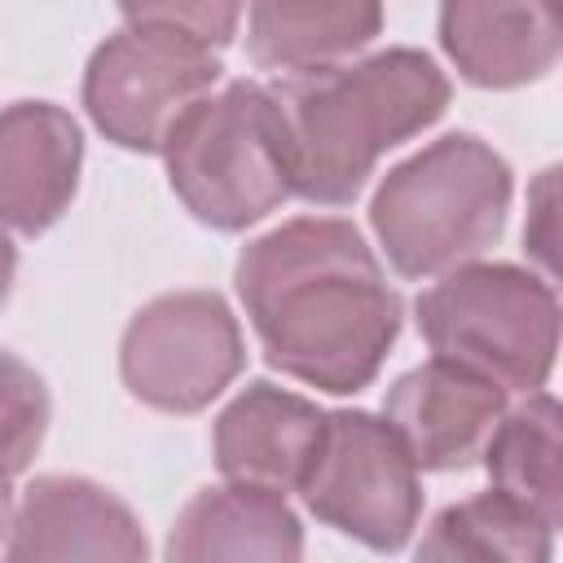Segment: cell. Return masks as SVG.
Wrapping results in <instances>:
<instances>
[{
    "label": "cell",
    "mask_w": 563,
    "mask_h": 563,
    "mask_svg": "<svg viewBox=\"0 0 563 563\" xmlns=\"http://www.w3.org/2000/svg\"><path fill=\"white\" fill-rule=\"evenodd\" d=\"M238 290L268 361L325 391L365 387L400 330V299L347 220L308 216L251 242Z\"/></svg>",
    "instance_id": "cell-1"
},
{
    "label": "cell",
    "mask_w": 563,
    "mask_h": 563,
    "mask_svg": "<svg viewBox=\"0 0 563 563\" xmlns=\"http://www.w3.org/2000/svg\"><path fill=\"white\" fill-rule=\"evenodd\" d=\"M290 194L312 202H347L383 150L427 128L449 84L431 57L391 48L356 66H321L286 75L268 88Z\"/></svg>",
    "instance_id": "cell-2"
},
{
    "label": "cell",
    "mask_w": 563,
    "mask_h": 563,
    "mask_svg": "<svg viewBox=\"0 0 563 563\" xmlns=\"http://www.w3.org/2000/svg\"><path fill=\"white\" fill-rule=\"evenodd\" d=\"M238 9L158 4L128 9L84 79V101L106 136L128 150H163L167 128L216 84V48L229 40Z\"/></svg>",
    "instance_id": "cell-3"
},
{
    "label": "cell",
    "mask_w": 563,
    "mask_h": 563,
    "mask_svg": "<svg viewBox=\"0 0 563 563\" xmlns=\"http://www.w3.org/2000/svg\"><path fill=\"white\" fill-rule=\"evenodd\" d=\"M506 202V163L479 136L453 132L383 180L374 198V229L396 273L427 277L479 255L501 233Z\"/></svg>",
    "instance_id": "cell-4"
},
{
    "label": "cell",
    "mask_w": 563,
    "mask_h": 563,
    "mask_svg": "<svg viewBox=\"0 0 563 563\" xmlns=\"http://www.w3.org/2000/svg\"><path fill=\"white\" fill-rule=\"evenodd\" d=\"M163 154L185 207L216 229H242L290 194L277 110L260 84L198 97L167 128Z\"/></svg>",
    "instance_id": "cell-5"
},
{
    "label": "cell",
    "mask_w": 563,
    "mask_h": 563,
    "mask_svg": "<svg viewBox=\"0 0 563 563\" xmlns=\"http://www.w3.org/2000/svg\"><path fill=\"white\" fill-rule=\"evenodd\" d=\"M418 321L440 361H453L501 391L541 387L554 365L559 303L550 282L506 264L449 273L418 299Z\"/></svg>",
    "instance_id": "cell-6"
},
{
    "label": "cell",
    "mask_w": 563,
    "mask_h": 563,
    "mask_svg": "<svg viewBox=\"0 0 563 563\" xmlns=\"http://www.w3.org/2000/svg\"><path fill=\"white\" fill-rule=\"evenodd\" d=\"M308 510L339 532L400 550L418 523V466L396 431L374 413H330L317 457L299 479Z\"/></svg>",
    "instance_id": "cell-7"
},
{
    "label": "cell",
    "mask_w": 563,
    "mask_h": 563,
    "mask_svg": "<svg viewBox=\"0 0 563 563\" xmlns=\"http://www.w3.org/2000/svg\"><path fill=\"white\" fill-rule=\"evenodd\" d=\"M242 365V339L216 295H163L123 334V378L158 409H202Z\"/></svg>",
    "instance_id": "cell-8"
},
{
    "label": "cell",
    "mask_w": 563,
    "mask_h": 563,
    "mask_svg": "<svg viewBox=\"0 0 563 563\" xmlns=\"http://www.w3.org/2000/svg\"><path fill=\"white\" fill-rule=\"evenodd\" d=\"M4 563H145V537L114 493L44 475L18 506Z\"/></svg>",
    "instance_id": "cell-9"
},
{
    "label": "cell",
    "mask_w": 563,
    "mask_h": 563,
    "mask_svg": "<svg viewBox=\"0 0 563 563\" xmlns=\"http://www.w3.org/2000/svg\"><path fill=\"white\" fill-rule=\"evenodd\" d=\"M506 391L453 361H427L405 374L387 396V427L413 457V466L449 471L484 453L493 427L501 422Z\"/></svg>",
    "instance_id": "cell-10"
},
{
    "label": "cell",
    "mask_w": 563,
    "mask_h": 563,
    "mask_svg": "<svg viewBox=\"0 0 563 563\" xmlns=\"http://www.w3.org/2000/svg\"><path fill=\"white\" fill-rule=\"evenodd\" d=\"M321 427H325V413L317 405H308L303 396L277 391L268 383H255L224 409L216 427L220 471L233 484H251L264 493L299 488V479L317 457Z\"/></svg>",
    "instance_id": "cell-11"
},
{
    "label": "cell",
    "mask_w": 563,
    "mask_h": 563,
    "mask_svg": "<svg viewBox=\"0 0 563 563\" xmlns=\"http://www.w3.org/2000/svg\"><path fill=\"white\" fill-rule=\"evenodd\" d=\"M79 128L48 101H18L0 114V220L40 233L75 194Z\"/></svg>",
    "instance_id": "cell-12"
},
{
    "label": "cell",
    "mask_w": 563,
    "mask_h": 563,
    "mask_svg": "<svg viewBox=\"0 0 563 563\" xmlns=\"http://www.w3.org/2000/svg\"><path fill=\"white\" fill-rule=\"evenodd\" d=\"M299 523L282 493L251 484L202 488L176 519L172 563H299Z\"/></svg>",
    "instance_id": "cell-13"
},
{
    "label": "cell",
    "mask_w": 563,
    "mask_h": 563,
    "mask_svg": "<svg viewBox=\"0 0 563 563\" xmlns=\"http://www.w3.org/2000/svg\"><path fill=\"white\" fill-rule=\"evenodd\" d=\"M559 4H449L444 44L466 79L506 88L550 70L559 57Z\"/></svg>",
    "instance_id": "cell-14"
},
{
    "label": "cell",
    "mask_w": 563,
    "mask_h": 563,
    "mask_svg": "<svg viewBox=\"0 0 563 563\" xmlns=\"http://www.w3.org/2000/svg\"><path fill=\"white\" fill-rule=\"evenodd\" d=\"M484 457L501 497L537 515L545 528L559 523V405L550 391H537L519 409L501 413Z\"/></svg>",
    "instance_id": "cell-15"
},
{
    "label": "cell",
    "mask_w": 563,
    "mask_h": 563,
    "mask_svg": "<svg viewBox=\"0 0 563 563\" xmlns=\"http://www.w3.org/2000/svg\"><path fill=\"white\" fill-rule=\"evenodd\" d=\"M374 4H260L251 9V57L290 75L321 70L378 31Z\"/></svg>",
    "instance_id": "cell-16"
},
{
    "label": "cell",
    "mask_w": 563,
    "mask_h": 563,
    "mask_svg": "<svg viewBox=\"0 0 563 563\" xmlns=\"http://www.w3.org/2000/svg\"><path fill=\"white\" fill-rule=\"evenodd\" d=\"M550 537L554 528L488 488L431 523L418 563H550Z\"/></svg>",
    "instance_id": "cell-17"
},
{
    "label": "cell",
    "mask_w": 563,
    "mask_h": 563,
    "mask_svg": "<svg viewBox=\"0 0 563 563\" xmlns=\"http://www.w3.org/2000/svg\"><path fill=\"white\" fill-rule=\"evenodd\" d=\"M44 422H48V396L40 374L18 356L0 352V479L18 475L35 457L44 440Z\"/></svg>",
    "instance_id": "cell-18"
},
{
    "label": "cell",
    "mask_w": 563,
    "mask_h": 563,
    "mask_svg": "<svg viewBox=\"0 0 563 563\" xmlns=\"http://www.w3.org/2000/svg\"><path fill=\"white\" fill-rule=\"evenodd\" d=\"M9 282H13V246H9V238H4V229H0V303H4V295H9Z\"/></svg>",
    "instance_id": "cell-19"
},
{
    "label": "cell",
    "mask_w": 563,
    "mask_h": 563,
    "mask_svg": "<svg viewBox=\"0 0 563 563\" xmlns=\"http://www.w3.org/2000/svg\"><path fill=\"white\" fill-rule=\"evenodd\" d=\"M4 519H9V479H0V532H4Z\"/></svg>",
    "instance_id": "cell-20"
}]
</instances>
